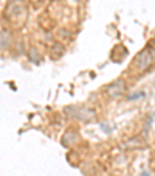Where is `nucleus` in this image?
<instances>
[{"mask_svg": "<svg viewBox=\"0 0 155 176\" xmlns=\"http://www.w3.org/2000/svg\"><path fill=\"white\" fill-rule=\"evenodd\" d=\"M138 62V67L140 69H146L149 64H151V61H152V56H151V53L148 51V50H144V51H141L140 55H138V59H137Z\"/></svg>", "mask_w": 155, "mask_h": 176, "instance_id": "f257e3e1", "label": "nucleus"}, {"mask_svg": "<svg viewBox=\"0 0 155 176\" xmlns=\"http://www.w3.org/2000/svg\"><path fill=\"white\" fill-rule=\"evenodd\" d=\"M122 86H124V83L121 81V80H118L116 83H113L112 86H110V89H109V92L113 95V97H116V95H119L121 93V90H122Z\"/></svg>", "mask_w": 155, "mask_h": 176, "instance_id": "f03ea898", "label": "nucleus"}, {"mask_svg": "<svg viewBox=\"0 0 155 176\" xmlns=\"http://www.w3.org/2000/svg\"><path fill=\"white\" fill-rule=\"evenodd\" d=\"M143 95H144L143 92H138V93H132V95L129 97V100L132 101V100H135V98H140V97H143Z\"/></svg>", "mask_w": 155, "mask_h": 176, "instance_id": "7ed1b4c3", "label": "nucleus"}, {"mask_svg": "<svg viewBox=\"0 0 155 176\" xmlns=\"http://www.w3.org/2000/svg\"><path fill=\"white\" fill-rule=\"evenodd\" d=\"M143 176H148V173H143Z\"/></svg>", "mask_w": 155, "mask_h": 176, "instance_id": "20e7f679", "label": "nucleus"}]
</instances>
